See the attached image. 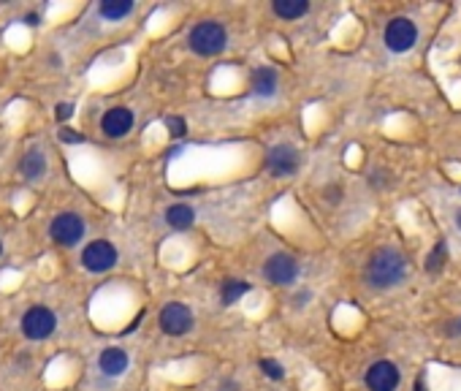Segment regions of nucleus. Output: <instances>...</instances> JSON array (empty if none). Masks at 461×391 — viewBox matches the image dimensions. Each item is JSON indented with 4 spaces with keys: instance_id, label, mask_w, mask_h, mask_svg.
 Listing matches in <instances>:
<instances>
[{
    "instance_id": "1",
    "label": "nucleus",
    "mask_w": 461,
    "mask_h": 391,
    "mask_svg": "<svg viewBox=\"0 0 461 391\" xmlns=\"http://www.w3.org/2000/svg\"><path fill=\"white\" fill-rule=\"evenodd\" d=\"M407 277V261L397 247H380L367 263V283L372 288H397Z\"/></svg>"
},
{
    "instance_id": "2",
    "label": "nucleus",
    "mask_w": 461,
    "mask_h": 391,
    "mask_svg": "<svg viewBox=\"0 0 461 391\" xmlns=\"http://www.w3.org/2000/svg\"><path fill=\"white\" fill-rule=\"evenodd\" d=\"M187 44H190V49L195 55L215 58L228 46V33H225V28L220 22H198L187 35Z\"/></svg>"
},
{
    "instance_id": "3",
    "label": "nucleus",
    "mask_w": 461,
    "mask_h": 391,
    "mask_svg": "<svg viewBox=\"0 0 461 391\" xmlns=\"http://www.w3.org/2000/svg\"><path fill=\"white\" fill-rule=\"evenodd\" d=\"M383 41H385V46H388L394 55H404V52H410V49L418 44V28H415L412 19L397 17V19H391V22L385 25Z\"/></svg>"
},
{
    "instance_id": "4",
    "label": "nucleus",
    "mask_w": 461,
    "mask_h": 391,
    "mask_svg": "<svg viewBox=\"0 0 461 391\" xmlns=\"http://www.w3.org/2000/svg\"><path fill=\"white\" fill-rule=\"evenodd\" d=\"M49 234H52V239H55L58 245L73 247V245H79V242L85 239V220H82L76 212H62V215H58V218L52 220Z\"/></svg>"
},
{
    "instance_id": "5",
    "label": "nucleus",
    "mask_w": 461,
    "mask_h": 391,
    "mask_svg": "<svg viewBox=\"0 0 461 391\" xmlns=\"http://www.w3.org/2000/svg\"><path fill=\"white\" fill-rule=\"evenodd\" d=\"M55 326H58L55 313L49 307H44V304H35L22 315V334L28 340H46L55 331Z\"/></svg>"
},
{
    "instance_id": "6",
    "label": "nucleus",
    "mask_w": 461,
    "mask_h": 391,
    "mask_svg": "<svg viewBox=\"0 0 461 391\" xmlns=\"http://www.w3.org/2000/svg\"><path fill=\"white\" fill-rule=\"evenodd\" d=\"M160 329L166 331V334H171V337H182L187 334L190 329H193V313H190V307L187 304H180V302H171V304H166L163 310H160Z\"/></svg>"
},
{
    "instance_id": "7",
    "label": "nucleus",
    "mask_w": 461,
    "mask_h": 391,
    "mask_svg": "<svg viewBox=\"0 0 461 391\" xmlns=\"http://www.w3.org/2000/svg\"><path fill=\"white\" fill-rule=\"evenodd\" d=\"M82 263L90 272H109L117 263V247L106 239H95L82 250Z\"/></svg>"
},
{
    "instance_id": "8",
    "label": "nucleus",
    "mask_w": 461,
    "mask_h": 391,
    "mask_svg": "<svg viewBox=\"0 0 461 391\" xmlns=\"http://www.w3.org/2000/svg\"><path fill=\"white\" fill-rule=\"evenodd\" d=\"M263 277L275 286H290L299 277V261L288 253H275L263 263Z\"/></svg>"
},
{
    "instance_id": "9",
    "label": "nucleus",
    "mask_w": 461,
    "mask_h": 391,
    "mask_svg": "<svg viewBox=\"0 0 461 391\" xmlns=\"http://www.w3.org/2000/svg\"><path fill=\"white\" fill-rule=\"evenodd\" d=\"M369 391H397L399 389V367L394 361H374L364 375Z\"/></svg>"
},
{
    "instance_id": "10",
    "label": "nucleus",
    "mask_w": 461,
    "mask_h": 391,
    "mask_svg": "<svg viewBox=\"0 0 461 391\" xmlns=\"http://www.w3.org/2000/svg\"><path fill=\"white\" fill-rule=\"evenodd\" d=\"M299 163H302V158H299L296 147H290V144H275L269 150V155H266V168L275 177H290V174H296Z\"/></svg>"
},
{
    "instance_id": "11",
    "label": "nucleus",
    "mask_w": 461,
    "mask_h": 391,
    "mask_svg": "<svg viewBox=\"0 0 461 391\" xmlns=\"http://www.w3.org/2000/svg\"><path fill=\"white\" fill-rule=\"evenodd\" d=\"M133 128V112L128 106H114L101 117V130L112 139H120Z\"/></svg>"
},
{
    "instance_id": "12",
    "label": "nucleus",
    "mask_w": 461,
    "mask_h": 391,
    "mask_svg": "<svg viewBox=\"0 0 461 391\" xmlns=\"http://www.w3.org/2000/svg\"><path fill=\"white\" fill-rule=\"evenodd\" d=\"M98 367L103 375L109 378H120L125 370H128V354L123 348H106L101 356H98Z\"/></svg>"
},
{
    "instance_id": "13",
    "label": "nucleus",
    "mask_w": 461,
    "mask_h": 391,
    "mask_svg": "<svg viewBox=\"0 0 461 391\" xmlns=\"http://www.w3.org/2000/svg\"><path fill=\"white\" fill-rule=\"evenodd\" d=\"M277 85H279V76L272 65H261L252 71V90L255 96L272 98L277 93Z\"/></svg>"
},
{
    "instance_id": "14",
    "label": "nucleus",
    "mask_w": 461,
    "mask_h": 391,
    "mask_svg": "<svg viewBox=\"0 0 461 391\" xmlns=\"http://www.w3.org/2000/svg\"><path fill=\"white\" fill-rule=\"evenodd\" d=\"M44 171H46V158H44L41 150H31V153L22 155V161H19V174H22L25 180H41Z\"/></svg>"
},
{
    "instance_id": "15",
    "label": "nucleus",
    "mask_w": 461,
    "mask_h": 391,
    "mask_svg": "<svg viewBox=\"0 0 461 391\" xmlns=\"http://www.w3.org/2000/svg\"><path fill=\"white\" fill-rule=\"evenodd\" d=\"M193 220H195V212H193L190 204H171V207L166 209V223L174 228V231L190 228L193 226Z\"/></svg>"
},
{
    "instance_id": "16",
    "label": "nucleus",
    "mask_w": 461,
    "mask_h": 391,
    "mask_svg": "<svg viewBox=\"0 0 461 391\" xmlns=\"http://www.w3.org/2000/svg\"><path fill=\"white\" fill-rule=\"evenodd\" d=\"M272 11L279 19H302L309 11V3L307 0H275Z\"/></svg>"
},
{
    "instance_id": "17",
    "label": "nucleus",
    "mask_w": 461,
    "mask_h": 391,
    "mask_svg": "<svg viewBox=\"0 0 461 391\" xmlns=\"http://www.w3.org/2000/svg\"><path fill=\"white\" fill-rule=\"evenodd\" d=\"M247 291H250V283H247V280L228 277V280L223 283V288H220V302H223L225 307H231V304H236Z\"/></svg>"
},
{
    "instance_id": "18",
    "label": "nucleus",
    "mask_w": 461,
    "mask_h": 391,
    "mask_svg": "<svg viewBox=\"0 0 461 391\" xmlns=\"http://www.w3.org/2000/svg\"><path fill=\"white\" fill-rule=\"evenodd\" d=\"M133 11V3L130 0H103L101 6H98V14L103 17V19H123Z\"/></svg>"
},
{
    "instance_id": "19",
    "label": "nucleus",
    "mask_w": 461,
    "mask_h": 391,
    "mask_svg": "<svg viewBox=\"0 0 461 391\" xmlns=\"http://www.w3.org/2000/svg\"><path fill=\"white\" fill-rule=\"evenodd\" d=\"M445 261H448V242H437L426 259V272H440Z\"/></svg>"
},
{
    "instance_id": "20",
    "label": "nucleus",
    "mask_w": 461,
    "mask_h": 391,
    "mask_svg": "<svg viewBox=\"0 0 461 391\" xmlns=\"http://www.w3.org/2000/svg\"><path fill=\"white\" fill-rule=\"evenodd\" d=\"M261 370H263V375H269L272 381H282V378H285L282 364L275 361V358H261Z\"/></svg>"
},
{
    "instance_id": "21",
    "label": "nucleus",
    "mask_w": 461,
    "mask_h": 391,
    "mask_svg": "<svg viewBox=\"0 0 461 391\" xmlns=\"http://www.w3.org/2000/svg\"><path fill=\"white\" fill-rule=\"evenodd\" d=\"M166 128H168L171 136H184V133H187V125H184L182 117H168V120H166Z\"/></svg>"
},
{
    "instance_id": "22",
    "label": "nucleus",
    "mask_w": 461,
    "mask_h": 391,
    "mask_svg": "<svg viewBox=\"0 0 461 391\" xmlns=\"http://www.w3.org/2000/svg\"><path fill=\"white\" fill-rule=\"evenodd\" d=\"M55 117L65 123V120H71L73 117V103H58V112H55Z\"/></svg>"
},
{
    "instance_id": "23",
    "label": "nucleus",
    "mask_w": 461,
    "mask_h": 391,
    "mask_svg": "<svg viewBox=\"0 0 461 391\" xmlns=\"http://www.w3.org/2000/svg\"><path fill=\"white\" fill-rule=\"evenodd\" d=\"M323 193H326V201H331V204L342 201V188H337V185H334V188H326Z\"/></svg>"
},
{
    "instance_id": "24",
    "label": "nucleus",
    "mask_w": 461,
    "mask_h": 391,
    "mask_svg": "<svg viewBox=\"0 0 461 391\" xmlns=\"http://www.w3.org/2000/svg\"><path fill=\"white\" fill-rule=\"evenodd\" d=\"M60 139L68 141V144H79V141H82V136H76V133H71V130H60Z\"/></svg>"
},
{
    "instance_id": "25",
    "label": "nucleus",
    "mask_w": 461,
    "mask_h": 391,
    "mask_svg": "<svg viewBox=\"0 0 461 391\" xmlns=\"http://www.w3.org/2000/svg\"><path fill=\"white\" fill-rule=\"evenodd\" d=\"M25 22H28L31 28H35V25H38V14H28V17H25Z\"/></svg>"
},
{
    "instance_id": "26",
    "label": "nucleus",
    "mask_w": 461,
    "mask_h": 391,
    "mask_svg": "<svg viewBox=\"0 0 461 391\" xmlns=\"http://www.w3.org/2000/svg\"><path fill=\"white\" fill-rule=\"evenodd\" d=\"M415 391H429L426 389V383H424V378H418V381H415Z\"/></svg>"
},
{
    "instance_id": "27",
    "label": "nucleus",
    "mask_w": 461,
    "mask_h": 391,
    "mask_svg": "<svg viewBox=\"0 0 461 391\" xmlns=\"http://www.w3.org/2000/svg\"><path fill=\"white\" fill-rule=\"evenodd\" d=\"M456 228H459V231H461V209H459V212H456Z\"/></svg>"
},
{
    "instance_id": "28",
    "label": "nucleus",
    "mask_w": 461,
    "mask_h": 391,
    "mask_svg": "<svg viewBox=\"0 0 461 391\" xmlns=\"http://www.w3.org/2000/svg\"><path fill=\"white\" fill-rule=\"evenodd\" d=\"M0 253H3V245H0Z\"/></svg>"
},
{
    "instance_id": "29",
    "label": "nucleus",
    "mask_w": 461,
    "mask_h": 391,
    "mask_svg": "<svg viewBox=\"0 0 461 391\" xmlns=\"http://www.w3.org/2000/svg\"><path fill=\"white\" fill-rule=\"evenodd\" d=\"M459 331H461V324H459Z\"/></svg>"
}]
</instances>
